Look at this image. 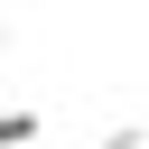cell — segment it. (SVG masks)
Masks as SVG:
<instances>
[{
    "instance_id": "cell-1",
    "label": "cell",
    "mask_w": 149,
    "mask_h": 149,
    "mask_svg": "<svg viewBox=\"0 0 149 149\" xmlns=\"http://www.w3.org/2000/svg\"><path fill=\"white\" fill-rule=\"evenodd\" d=\"M37 130H47V121H37V112H0V149H28V140H37Z\"/></svg>"
},
{
    "instance_id": "cell-2",
    "label": "cell",
    "mask_w": 149,
    "mask_h": 149,
    "mask_svg": "<svg viewBox=\"0 0 149 149\" xmlns=\"http://www.w3.org/2000/svg\"><path fill=\"white\" fill-rule=\"evenodd\" d=\"M102 149H149V130H140V121H112V130H102Z\"/></svg>"
},
{
    "instance_id": "cell-3",
    "label": "cell",
    "mask_w": 149,
    "mask_h": 149,
    "mask_svg": "<svg viewBox=\"0 0 149 149\" xmlns=\"http://www.w3.org/2000/svg\"><path fill=\"white\" fill-rule=\"evenodd\" d=\"M0 47H9V9H0Z\"/></svg>"
}]
</instances>
